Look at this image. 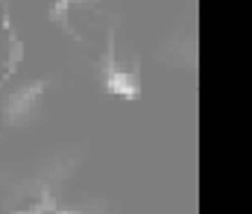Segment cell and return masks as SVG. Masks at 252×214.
Masks as SVG:
<instances>
[{
  "label": "cell",
  "mask_w": 252,
  "mask_h": 214,
  "mask_svg": "<svg viewBox=\"0 0 252 214\" xmlns=\"http://www.w3.org/2000/svg\"><path fill=\"white\" fill-rule=\"evenodd\" d=\"M44 85H47L44 79H32V82L9 91V97H6V123L9 126H21L35 115V106H38V97L44 94Z\"/></svg>",
  "instance_id": "cell-1"
},
{
  "label": "cell",
  "mask_w": 252,
  "mask_h": 214,
  "mask_svg": "<svg viewBox=\"0 0 252 214\" xmlns=\"http://www.w3.org/2000/svg\"><path fill=\"white\" fill-rule=\"evenodd\" d=\"M103 82H106V91L121 94L126 100L141 97V65L135 62L132 73H124L115 68V38H112V32H109V47H106V62H103Z\"/></svg>",
  "instance_id": "cell-2"
},
{
  "label": "cell",
  "mask_w": 252,
  "mask_h": 214,
  "mask_svg": "<svg viewBox=\"0 0 252 214\" xmlns=\"http://www.w3.org/2000/svg\"><path fill=\"white\" fill-rule=\"evenodd\" d=\"M3 27H6V32H9V44H12V53H9V68L3 73V79L6 76H12V73L18 71V65H21V59H24V44H21V38L15 35V30H12V21H9V3L3 0Z\"/></svg>",
  "instance_id": "cell-3"
}]
</instances>
